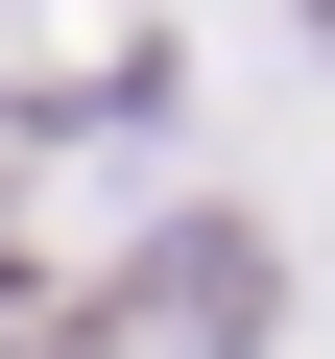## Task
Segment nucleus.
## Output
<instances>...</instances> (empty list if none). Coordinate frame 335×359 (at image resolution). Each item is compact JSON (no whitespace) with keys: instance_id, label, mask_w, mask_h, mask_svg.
Here are the masks:
<instances>
[{"instance_id":"2","label":"nucleus","mask_w":335,"mask_h":359,"mask_svg":"<svg viewBox=\"0 0 335 359\" xmlns=\"http://www.w3.org/2000/svg\"><path fill=\"white\" fill-rule=\"evenodd\" d=\"M311 25H335V0H311Z\"/></svg>"},{"instance_id":"1","label":"nucleus","mask_w":335,"mask_h":359,"mask_svg":"<svg viewBox=\"0 0 335 359\" xmlns=\"http://www.w3.org/2000/svg\"><path fill=\"white\" fill-rule=\"evenodd\" d=\"M168 335H264V240H168Z\"/></svg>"}]
</instances>
